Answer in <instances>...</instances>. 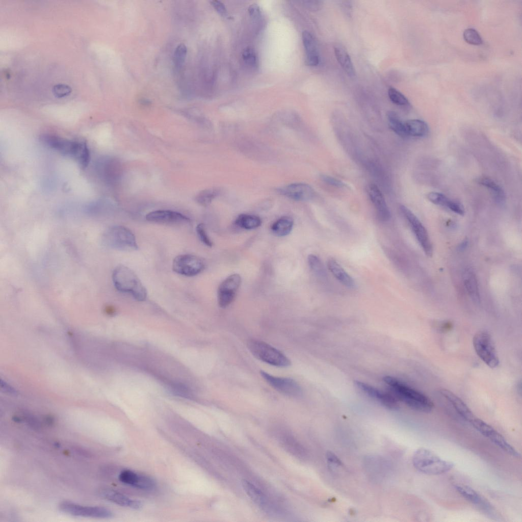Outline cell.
I'll return each instance as SVG.
<instances>
[{
    "label": "cell",
    "instance_id": "1",
    "mask_svg": "<svg viewBox=\"0 0 522 522\" xmlns=\"http://www.w3.org/2000/svg\"><path fill=\"white\" fill-rule=\"evenodd\" d=\"M383 381L397 397L411 408L425 413H429L433 409V403L423 393L390 376L384 377Z\"/></svg>",
    "mask_w": 522,
    "mask_h": 522
},
{
    "label": "cell",
    "instance_id": "2",
    "mask_svg": "<svg viewBox=\"0 0 522 522\" xmlns=\"http://www.w3.org/2000/svg\"><path fill=\"white\" fill-rule=\"evenodd\" d=\"M112 280L119 291L130 294L136 300H145L147 291L136 273L124 265H119L114 270Z\"/></svg>",
    "mask_w": 522,
    "mask_h": 522
},
{
    "label": "cell",
    "instance_id": "3",
    "mask_svg": "<svg viewBox=\"0 0 522 522\" xmlns=\"http://www.w3.org/2000/svg\"><path fill=\"white\" fill-rule=\"evenodd\" d=\"M414 467L420 472L428 475L445 474L453 468L452 462L444 460L424 448L416 450L412 456Z\"/></svg>",
    "mask_w": 522,
    "mask_h": 522
},
{
    "label": "cell",
    "instance_id": "4",
    "mask_svg": "<svg viewBox=\"0 0 522 522\" xmlns=\"http://www.w3.org/2000/svg\"><path fill=\"white\" fill-rule=\"evenodd\" d=\"M42 140L51 148L76 159L83 168L88 166L90 153L85 142L72 141L52 135H44Z\"/></svg>",
    "mask_w": 522,
    "mask_h": 522
},
{
    "label": "cell",
    "instance_id": "5",
    "mask_svg": "<svg viewBox=\"0 0 522 522\" xmlns=\"http://www.w3.org/2000/svg\"><path fill=\"white\" fill-rule=\"evenodd\" d=\"M102 240L107 247L116 250L132 251L138 248L134 233L122 226H114L107 229Z\"/></svg>",
    "mask_w": 522,
    "mask_h": 522
},
{
    "label": "cell",
    "instance_id": "6",
    "mask_svg": "<svg viewBox=\"0 0 522 522\" xmlns=\"http://www.w3.org/2000/svg\"><path fill=\"white\" fill-rule=\"evenodd\" d=\"M248 349L258 359L275 367L284 368L291 364L290 360L281 352L257 340H251L247 344Z\"/></svg>",
    "mask_w": 522,
    "mask_h": 522
},
{
    "label": "cell",
    "instance_id": "7",
    "mask_svg": "<svg viewBox=\"0 0 522 522\" xmlns=\"http://www.w3.org/2000/svg\"><path fill=\"white\" fill-rule=\"evenodd\" d=\"M473 342L477 354L487 366L492 369L498 366L499 357L492 340L487 332H477L474 336Z\"/></svg>",
    "mask_w": 522,
    "mask_h": 522
},
{
    "label": "cell",
    "instance_id": "8",
    "mask_svg": "<svg viewBox=\"0 0 522 522\" xmlns=\"http://www.w3.org/2000/svg\"><path fill=\"white\" fill-rule=\"evenodd\" d=\"M400 209L409 223L410 227L425 253L431 256L433 252L432 244L428 232L417 217L406 206L401 205Z\"/></svg>",
    "mask_w": 522,
    "mask_h": 522
},
{
    "label": "cell",
    "instance_id": "9",
    "mask_svg": "<svg viewBox=\"0 0 522 522\" xmlns=\"http://www.w3.org/2000/svg\"><path fill=\"white\" fill-rule=\"evenodd\" d=\"M59 507L61 512L75 516L106 518L113 515L110 509L100 506H84L70 502H63Z\"/></svg>",
    "mask_w": 522,
    "mask_h": 522
},
{
    "label": "cell",
    "instance_id": "10",
    "mask_svg": "<svg viewBox=\"0 0 522 522\" xmlns=\"http://www.w3.org/2000/svg\"><path fill=\"white\" fill-rule=\"evenodd\" d=\"M204 267L201 258L189 254L177 256L172 263V269L175 272L186 276L198 275L203 270Z\"/></svg>",
    "mask_w": 522,
    "mask_h": 522
},
{
    "label": "cell",
    "instance_id": "11",
    "mask_svg": "<svg viewBox=\"0 0 522 522\" xmlns=\"http://www.w3.org/2000/svg\"><path fill=\"white\" fill-rule=\"evenodd\" d=\"M260 374L271 386L285 396L297 397L302 394L299 385L291 378L273 376L264 371H260Z\"/></svg>",
    "mask_w": 522,
    "mask_h": 522
},
{
    "label": "cell",
    "instance_id": "12",
    "mask_svg": "<svg viewBox=\"0 0 522 522\" xmlns=\"http://www.w3.org/2000/svg\"><path fill=\"white\" fill-rule=\"evenodd\" d=\"M241 283V277L238 274L227 277L219 285L218 290V302L220 307L225 308L234 300Z\"/></svg>",
    "mask_w": 522,
    "mask_h": 522
},
{
    "label": "cell",
    "instance_id": "13",
    "mask_svg": "<svg viewBox=\"0 0 522 522\" xmlns=\"http://www.w3.org/2000/svg\"><path fill=\"white\" fill-rule=\"evenodd\" d=\"M455 488L464 498L475 505L483 512L490 516H494V509L490 503L473 488L462 484H455Z\"/></svg>",
    "mask_w": 522,
    "mask_h": 522
},
{
    "label": "cell",
    "instance_id": "14",
    "mask_svg": "<svg viewBox=\"0 0 522 522\" xmlns=\"http://www.w3.org/2000/svg\"><path fill=\"white\" fill-rule=\"evenodd\" d=\"M146 219L150 222L167 224L187 223L190 219L182 214L170 210H157L148 213Z\"/></svg>",
    "mask_w": 522,
    "mask_h": 522
},
{
    "label": "cell",
    "instance_id": "15",
    "mask_svg": "<svg viewBox=\"0 0 522 522\" xmlns=\"http://www.w3.org/2000/svg\"><path fill=\"white\" fill-rule=\"evenodd\" d=\"M479 432L508 454L517 458L520 457L519 452L506 440L504 436L486 423L482 425Z\"/></svg>",
    "mask_w": 522,
    "mask_h": 522
},
{
    "label": "cell",
    "instance_id": "16",
    "mask_svg": "<svg viewBox=\"0 0 522 522\" xmlns=\"http://www.w3.org/2000/svg\"><path fill=\"white\" fill-rule=\"evenodd\" d=\"M278 192L290 199L304 201L311 199L315 194L311 186L304 183H294L278 190Z\"/></svg>",
    "mask_w": 522,
    "mask_h": 522
},
{
    "label": "cell",
    "instance_id": "17",
    "mask_svg": "<svg viewBox=\"0 0 522 522\" xmlns=\"http://www.w3.org/2000/svg\"><path fill=\"white\" fill-rule=\"evenodd\" d=\"M118 478L121 482L141 489L151 490L155 486L152 478L128 469L122 471Z\"/></svg>",
    "mask_w": 522,
    "mask_h": 522
},
{
    "label": "cell",
    "instance_id": "18",
    "mask_svg": "<svg viewBox=\"0 0 522 522\" xmlns=\"http://www.w3.org/2000/svg\"><path fill=\"white\" fill-rule=\"evenodd\" d=\"M367 190L379 218L383 221H388L390 218V212L379 188L375 184H371Z\"/></svg>",
    "mask_w": 522,
    "mask_h": 522
},
{
    "label": "cell",
    "instance_id": "19",
    "mask_svg": "<svg viewBox=\"0 0 522 522\" xmlns=\"http://www.w3.org/2000/svg\"><path fill=\"white\" fill-rule=\"evenodd\" d=\"M355 385L368 396L378 400L385 407L392 409L398 408V403L392 395L358 381H355Z\"/></svg>",
    "mask_w": 522,
    "mask_h": 522
},
{
    "label": "cell",
    "instance_id": "20",
    "mask_svg": "<svg viewBox=\"0 0 522 522\" xmlns=\"http://www.w3.org/2000/svg\"><path fill=\"white\" fill-rule=\"evenodd\" d=\"M439 392L464 420L470 423L476 417L466 404L452 392L447 389H441Z\"/></svg>",
    "mask_w": 522,
    "mask_h": 522
},
{
    "label": "cell",
    "instance_id": "21",
    "mask_svg": "<svg viewBox=\"0 0 522 522\" xmlns=\"http://www.w3.org/2000/svg\"><path fill=\"white\" fill-rule=\"evenodd\" d=\"M302 38L305 50L307 65L310 66L318 65L320 58L317 43L313 36L307 31H304L302 33Z\"/></svg>",
    "mask_w": 522,
    "mask_h": 522
},
{
    "label": "cell",
    "instance_id": "22",
    "mask_svg": "<svg viewBox=\"0 0 522 522\" xmlns=\"http://www.w3.org/2000/svg\"><path fill=\"white\" fill-rule=\"evenodd\" d=\"M99 494L107 500L120 506L129 507L136 509H139L142 506L140 501L132 500L122 493L112 489H102Z\"/></svg>",
    "mask_w": 522,
    "mask_h": 522
},
{
    "label": "cell",
    "instance_id": "23",
    "mask_svg": "<svg viewBox=\"0 0 522 522\" xmlns=\"http://www.w3.org/2000/svg\"><path fill=\"white\" fill-rule=\"evenodd\" d=\"M462 279L465 290L476 303H479L480 296L477 279L474 271L470 268H465L462 273Z\"/></svg>",
    "mask_w": 522,
    "mask_h": 522
},
{
    "label": "cell",
    "instance_id": "24",
    "mask_svg": "<svg viewBox=\"0 0 522 522\" xmlns=\"http://www.w3.org/2000/svg\"><path fill=\"white\" fill-rule=\"evenodd\" d=\"M327 266L331 274L342 284L349 288L355 287V283L353 279L336 260L332 258H329L327 260Z\"/></svg>",
    "mask_w": 522,
    "mask_h": 522
},
{
    "label": "cell",
    "instance_id": "25",
    "mask_svg": "<svg viewBox=\"0 0 522 522\" xmlns=\"http://www.w3.org/2000/svg\"><path fill=\"white\" fill-rule=\"evenodd\" d=\"M242 484L245 491L253 502L267 510H271V505L259 489L245 480L242 481Z\"/></svg>",
    "mask_w": 522,
    "mask_h": 522
},
{
    "label": "cell",
    "instance_id": "26",
    "mask_svg": "<svg viewBox=\"0 0 522 522\" xmlns=\"http://www.w3.org/2000/svg\"><path fill=\"white\" fill-rule=\"evenodd\" d=\"M336 58L347 74L353 77L355 75V71L349 55L345 48L339 45H336L334 48Z\"/></svg>",
    "mask_w": 522,
    "mask_h": 522
},
{
    "label": "cell",
    "instance_id": "27",
    "mask_svg": "<svg viewBox=\"0 0 522 522\" xmlns=\"http://www.w3.org/2000/svg\"><path fill=\"white\" fill-rule=\"evenodd\" d=\"M407 136L421 137L427 135L429 127L424 121L419 119H411L404 122Z\"/></svg>",
    "mask_w": 522,
    "mask_h": 522
},
{
    "label": "cell",
    "instance_id": "28",
    "mask_svg": "<svg viewBox=\"0 0 522 522\" xmlns=\"http://www.w3.org/2000/svg\"><path fill=\"white\" fill-rule=\"evenodd\" d=\"M294 221L292 218L282 217L274 222L271 229L276 236L283 237L288 235L293 229Z\"/></svg>",
    "mask_w": 522,
    "mask_h": 522
},
{
    "label": "cell",
    "instance_id": "29",
    "mask_svg": "<svg viewBox=\"0 0 522 522\" xmlns=\"http://www.w3.org/2000/svg\"><path fill=\"white\" fill-rule=\"evenodd\" d=\"M235 224L243 229H252L260 226L262 220L258 216L243 214L240 215L237 218Z\"/></svg>",
    "mask_w": 522,
    "mask_h": 522
},
{
    "label": "cell",
    "instance_id": "30",
    "mask_svg": "<svg viewBox=\"0 0 522 522\" xmlns=\"http://www.w3.org/2000/svg\"><path fill=\"white\" fill-rule=\"evenodd\" d=\"M477 182L490 190L498 202L501 203L505 200V194L503 190L492 179L485 177H480L477 179Z\"/></svg>",
    "mask_w": 522,
    "mask_h": 522
},
{
    "label": "cell",
    "instance_id": "31",
    "mask_svg": "<svg viewBox=\"0 0 522 522\" xmlns=\"http://www.w3.org/2000/svg\"><path fill=\"white\" fill-rule=\"evenodd\" d=\"M387 117L389 127L399 136L407 137L405 132L404 122L402 121L398 114L394 111H388Z\"/></svg>",
    "mask_w": 522,
    "mask_h": 522
},
{
    "label": "cell",
    "instance_id": "32",
    "mask_svg": "<svg viewBox=\"0 0 522 522\" xmlns=\"http://www.w3.org/2000/svg\"><path fill=\"white\" fill-rule=\"evenodd\" d=\"M308 264L311 270L319 276L324 277L326 272L324 265L320 258L315 254H309L307 258Z\"/></svg>",
    "mask_w": 522,
    "mask_h": 522
},
{
    "label": "cell",
    "instance_id": "33",
    "mask_svg": "<svg viewBox=\"0 0 522 522\" xmlns=\"http://www.w3.org/2000/svg\"><path fill=\"white\" fill-rule=\"evenodd\" d=\"M219 193V191L216 188L204 190L197 195L196 198V201L201 205H207L218 195Z\"/></svg>",
    "mask_w": 522,
    "mask_h": 522
},
{
    "label": "cell",
    "instance_id": "34",
    "mask_svg": "<svg viewBox=\"0 0 522 522\" xmlns=\"http://www.w3.org/2000/svg\"><path fill=\"white\" fill-rule=\"evenodd\" d=\"M186 46L181 43L176 48L173 55V61L177 68H180L185 62L187 54Z\"/></svg>",
    "mask_w": 522,
    "mask_h": 522
},
{
    "label": "cell",
    "instance_id": "35",
    "mask_svg": "<svg viewBox=\"0 0 522 522\" xmlns=\"http://www.w3.org/2000/svg\"><path fill=\"white\" fill-rule=\"evenodd\" d=\"M388 95L390 100L396 105L406 106L409 103L406 97L395 88H389L388 91Z\"/></svg>",
    "mask_w": 522,
    "mask_h": 522
},
{
    "label": "cell",
    "instance_id": "36",
    "mask_svg": "<svg viewBox=\"0 0 522 522\" xmlns=\"http://www.w3.org/2000/svg\"><path fill=\"white\" fill-rule=\"evenodd\" d=\"M463 38L466 42L472 45H479L482 43V39L479 33L472 28L464 31Z\"/></svg>",
    "mask_w": 522,
    "mask_h": 522
},
{
    "label": "cell",
    "instance_id": "37",
    "mask_svg": "<svg viewBox=\"0 0 522 522\" xmlns=\"http://www.w3.org/2000/svg\"><path fill=\"white\" fill-rule=\"evenodd\" d=\"M242 58L244 62L250 67L256 68L257 65V60L256 53L251 47L245 48L242 53Z\"/></svg>",
    "mask_w": 522,
    "mask_h": 522
},
{
    "label": "cell",
    "instance_id": "38",
    "mask_svg": "<svg viewBox=\"0 0 522 522\" xmlns=\"http://www.w3.org/2000/svg\"><path fill=\"white\" fill-rule=\"evenodd\" d=\"M427 198L430 201L435 204L442 205L446 207H447V205L450 200V199H449L446 195L436 192H431L428 193L427 195Z\"/></svg>",
    "mask_w": 522,
    "mask_h": 522
},
{
    "label": "cell",
    "instance_id": "39",
    "mask_svg": "<svg viewBox=\"0 0 522 522\" xmlns=\"http://www.w3.org/2000/svg\"><path fill=\"white\" fill-rule=\"evenodd\" d=\"M71 91V88L69 86L58 84L55 85L53 88V92L54 95L58 98H62L68 95Z\"/></svg>",
    "mask_w": 522,
    "mask_h": 522
},
{
    "label": "cell",
    "instance_id": "40",
    "mask_svg": "<svg viewBox=\"0 0 522 522\" xmlns=\"http://www.w3.org/2000/svg\"><path fill=\"white\" fill-rule=\"evenodd\" d=\"M196 230L200 240L207 246L212 247L213 243L206 233L204 224L200 223L197 225Z\"/></svg>",
    "mask_w": 522,
    "mask_h": 522
},
{
    "label": "cell",
    "instance_id": "41",
    "mask_svg": "<svg viewBox=\"0 0 522 522\" xmlns=\"http://www.w3.org/2000/svg\"><path fill=\"white\" fill-rule=\"evenodd\" d=\"M322 180L332 186L342 188L345 187V184L341 180L327 175H321Z\"/></svg>",
    "mask_w": 522,
    "mask_h": 522
},
{
    "label": "cell",
    "instance_id": "42",
    "mask_svg": "<svg viewBox=\"0 0 522 522\" xmlns=\"http://www.w3.org/2000/svg\"><path fill=\"white\" fill-rule=\"evenodd\" d=\"M447 207L458 215H463L464 214L463 206L460 203L451 199H450Z\"/></svg>",
    "mask_w": 522,
    "mask_h": 522
},
{
    "label": "cell",
    "instance_id": "43",
    "mask_svg": "<svg viewBox=\"0 0 522 522\" xmlns=\"http://www.w3.org/2000/svg\"><path fill=\"white\" fill-rule=\"evenodd\" d=\"M211 3L214 8L220 14L224 16H227V11L223 3L219 1H213L211 2Z\"/></svg>",
    "mask_w": 522,
    "mask_h": 522
},
{
    "label": "cell",
    "instance_id": "44",
    "mask_svg": "<svg viewBox=\"0 0 522 522\" xmlns=\"http://www.w3.org/2000/svg\"><path fill=\"white\" fill-rule=\"evenodd\" d=\"M248 12L250 15L253 18H257L259 17L261 15V10L260 8L258 6L255 4L252 5L249 7Z\"/></svg>",
    "mask_w": 522,
    "mask_h": 522
},
{
    "label": "cell",
    "instance_id": "45",
    "mask_svg": "<svg viewBox=\"0 0 522 522\" xmlns=\"http://www.w3.org/2000/svg\"><path fill=\"white\" fill-rule=\"evenodd\" d=\"M326 457L330 462L331 463L337 465H342V463L339 458L332 452H328L326 454Z\"/></svg>",
    "mask_w": 522,
    "mask_h": 522
},
{
    "label": "cell",
    "instance_id": "46",
    "mask_svg": "<svg viewBox=\"0 0 522 522\" xmlns=\"http://www.w3.org/2000/svg\"><path fill=\"white\" fill-rule=\"evenodd\" d=\"M452 324H450L449 323H447L444 324L442 325V326L441 327V328H442L441 329H443V331L449 330V329L452 328Z\"/></svg>",
    "mask_w": 522,
    "mask_h": 522
},
{
    "label": "cell",
    "instance_id": "47",
    "mask_svg": "<svg viewBox=\"0 0 522 522\" xmlns=\"http://www.w3.org/2000/svg\"><path fill=\"white\" fill-rule=\"evenodd\" d=\"M467 242L466 241H463L461 244V245H459V249L460 250L465 249L466 248V246H467Z\"/></svg>",
    "mask_w": 522,
    "mask_h": 522
},
{
    "label": "cell",
    "instance_id": "48",
    "mask_svg": "<svg viewBox=\"0 0 522 522\" xmlns=\"http://www.w3.org/2000/svg\"><path fill=\"white\" fill-rule=\"evenodd\" d=\"M107 311L109 314H113L115 312V310L113 307L109 306L107 307Z\"/></svg>",
    "mask_w": 522,
    "mask_h": 522
}]
</instances>
